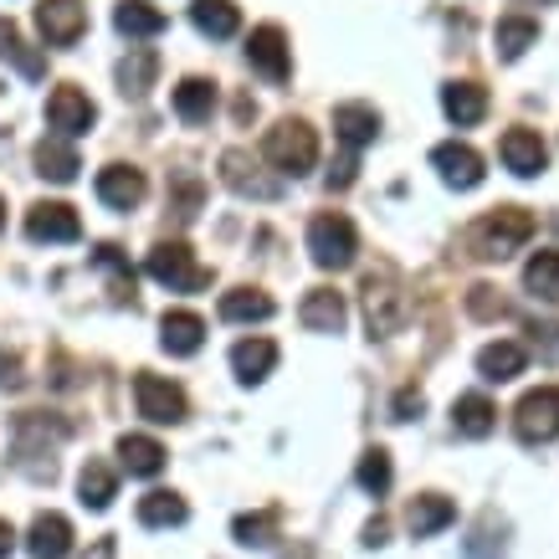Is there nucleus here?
Segmentation results:
<instances>
[{
	"label": "nucleus",
	"instance_id": "44",
	"mask_svg": "<svg viewBox=\"0 0 559 559\" xmlns=\"http://www.w3.org/2000/svg\"><path fill=\"white\" fill-rule=\"evenodd\" d=\"M349 180H355V154H344L340 170H329V190H344Z\"/></svg>",
	"mask_w": 559,
	"mask_h": 559
},
{
	"label": "nucleus",
	"instance_id": "13",
	"mask_svg": "<svg viewBox=\"0 0 559 559\" xmlns=\"http://www.w3.org/2000/svg\"><path fill=\"white\" fill-rule=\"evenodd\" d=\"M431 165H437V175L447 180V186H457V190H473L483 186V154L473 150V144H437L431 150Z\"/></svg>",
	"mask_w": 559,
	"mask_h": 559
},
{
	"label": "nucleus",
	"instance_id": "47",
	"mask_svg": "<svg viewBox=\"0 0 559 559\" xmlns=\"http://www.w3.org/2000/svg\"><path fill=\"white\" fill-rule=\"evenodd\" d=\"M87 559H114V539H98V544H93V555H87Z\"/></svg>",
	"mask_w": 559,
	"mask_h": 559
},
{
	"label": "nucleus",
	"instance_id": "3",
	"mask_svg": "<svg viewBox=\"0 0 559 559\" xmlns=\"http://www.w3.org/2000/svg\"><path fill=\"white\" fill-rule=\"evenodd\" d=\"M262 154H267L272 165L283 175H308L313 165H319V139H313V129H308L304 119H283L267 129V144H262Z\"/></svg>",
	"mask_w": 559,
	"mask_h": 559
},
{
	"label": "nucleus",
	"instance_id": "9",
	"mask_svg": "<svg viewBox=\"0 0 559 559\" xmlns=\"http://www.w3.org/2000/svg\"><path fill=\"white\" fill-rule=\"evenodd\" d=\"M93 119H98V108L87 103V93L83 87H57L47 98V123L57 129V134H68V139H78V134H87L93 129Z\"/></svg>",
	"mask_w": 559,
	"mask_h": 559
},
{
	"label": "nucleus",
	"instance_id": "31",
	"mask_svg": "<svg viewBox=\"0 0 559 559\" xmlns=\"http://www.w3.org/2000/svg\"><path fill=\"white\" fill-rule=\"evenodd\" d=\"M114 26H119L123 36H159L165 26H170V21H165V11H154L150 0H119Z\"/></svg>",
	"mask_w": 559,
	"mask_h": 559
},
{
	"label": "nucleus",
	"instance_id": "4",
	"mask_svg": "<svg viewBox=\"0 0 559 559\" xmlns=\"http://www.w3.org/2000/svg\"><path fill=\"white\" fill-rule=\"evenodd\" d=\"M308 252H313V262H319L323 272L349 267L359 252V237H355V226H349V216L323 211V216L308 221Z\"/></svg>",
	"mask_w": 559,
	"mask_h": 559
},
{
	"label": "nucleus",
	"instance_id": "25",
	"mask_svg": "<svg viewBox=\"0 0 559 559\" xmlns=\"http://www.w3.org/2000/svg\"><path fill=\"white\" fill-rule=\"evenodd\" d=\"M119 462L129 477H159L165 473V447L154 437H119Z\"/></svg>",
	"mask_w": 559,
	"mask_h": 559
},
{
	"label": "nucleus",
	"instance_id": "15",
	"mask_svg": "<svg viewBox=\"0 0 559 559\" xmlns=\"http://www.w3.org/2000/svg\"><path fill=\"white\" fill-rule=\"evenodd\" d=\"M98 201L114 205V211H134L144 201V175L129 170V165H108L98 170Z\"/></svg>",
	"mask_w": 559,
	"mask_h": 559
},
{
	"label": "nucleus",
	"instance_id": "28",
	"mask_svg": "<svg viewBox=\"0 0 559 559\" xmlns=\"http://www.w3.org/2000/svg\"><path fill=\"white\" fill-rule=\"evenodd\" d=\"M154 78H159V57H154L150 47H134L119 62V93L123 98H144V93L154 87Z\"/></svg>",
	"mask_w": 559,
	"mask_h": 559
},
{
	"label": "nucleus",
	"instance_id": "39",
	"mask_svg": "<svg viewBox=\"0 0 559 559\" xmlns=\"http://www.w3.org/2000/svg\"><path fill=\"white\" fill-rule=\"evenodd\" d=\"M359 488L374 492V498H385V492H390V452L370 447V452L359 457Z\"/></svg>",
	"mask_w": 559,
	"mask_h": 559
},
{
	"label": "nucleus",
	"instance_id": "20",
	"mask_svg": "<svg viewBox=\"0 0 559 559\" xmlns=\"http://www.w3.org/2000/svg\"><path fill=\"white\" fill-rule=\"evenodd\" d=\"M78 170H83V159H78L72 144H62V139H41V144H36V175H41V180H51V186H72Z\"/></svg>",
	"mask_w": 559,
	"mask_h": 559
},
{
	"label": "nucleus",
	"instance_id": "46",
	"mask_svg": "<svg viewBox=\"0 0 559 559\" xmlns=\"http://www.w3.org/2000/svg\"><path fill=\"white\" fill-rule=\"evenodd\" d=\"M11 549H16V528L0 519V559H11Z\"/></svg>",
	"mask_w": 559,
	"mask_h": 559
},
{
	"label": "nucleus",
	"instance_id": "30",
	"mask_svg": "<svg viewBox=\"0 0 559 559\" xmlns=\"http://www.w3.org/2000/svg\"><path fill=\"white\" fill-rule=\"evenodd\" d=\"M452 426H457L462 437H488L492 426H498V406H492L488 395H457V406H452Z\"/></svg>",
	"mask_w": 559,
	"mask_h": 559
},
{
	"label": "nucleus",
	"instance_id": "19",
	"mask_svg": "<svg viewBox=\"0 0 559 559\" xmlns=\"http://www.w3.org/2000/svg\"><path fill=\"white\" fill-rule=\"evenodd\" d=\"M159 344H165L170 355H195V349L205 344V323H201V313H186V308L165 313V319H159Z\"/></svg>",
	"mask_w": 559,
	"mask_h": 559
},
{
	"label": "nucleus",
	"instance_id": "21",
	"mask_svg": "<svg viewBox=\"0 0 559 559\" xmlns=\"http://www.w3.org/2000/svg\"><path fill=\"white\" fill-rule=\"evenodd\" d=\"M441 108H447V119L457 123V129H473L488 114V93L477 83H447L441 87Z\"/></svg>",
	"mask_w": 559,
	"mask_h": 559
},
{
	"label": "nucleus",
	"instance_id": "37",
	"mask_svg": "<svg viewBox=\"0 0 559 559\" xmlns=\"http://www.w3.org/2000/svg\"><path fill=\"white\" fill-rule=\"evenodd\" d=\"M231 534H237V544H247V549H267V544L277 539V509L241 513L237 524H231Z\"/></svg>",
	"mask_w": 559,
	"mask_h": 559
},
{
	"label": "nucleus",
	"instance_id": "6",
	"mask_svg": "<svg viewBox=\"0 0 559 559\" xmlns=\"http://www.w3.org/2000/svg\"><path fill=\"white\" fill-rule=\"evenodd\" d=\"M134 401H139V416L154 426H180L186 421V390L170 385V380H159V374H134Z\"/></svg>",
	"mask_w": 559,
	"mask_h": 559
},
{
	"label": "nucleus",
	"instance_id": "38",
	"mask_svg": "<svg viewBox=\"0 0 559 559\" xmlns=\"http://www.w3.org/2000/svg\"><path fill=\"white\" fill-rule=\"evenodd\" d=\"M0 57H11L26 78H41V72H47V62H41L36 51H26V41L16 36V26H11V21H0Z\"/></svg>",
	"mask_w": 559,
	"mask_h": 559
},
{
	"label": "nucleus",
	"instance_id": "8",
	"mask_svg": "<svg viewBox=\"0 0 559 559\" xmlns=\"http://www.w3.org/2000/svg\"><path fill=\"white\" fill-rule=\"evenodd\" d=\"M36 26L47 47H72L87 32V5L83 0H41L36 5Z\"/></svg>",
	"mask_w": 559,
	"mask_h": 559
},
{
	"label": "nucleus",
	"instance_id": "24",
	"mask_svg": "<svg viewBox=\"0 0 559 559\" xmlns=\"http://www.w3.org/2000/svg\"><path fill=\"white\" fill-rule=\"evenodd\" d=\"M524 365H528L524 344H513V340H498L477 355V374L492 380V385H503V380H513V374H524Z\"/></svg>",
	"mask_w": 559,
	"mask_h": 559
},
{
	"label": "nucleus",
	"instance_id": "5",
	"mask_svg": "<svg viewBox=\"0 0 559 559\" xmlns=\"http://www.w3.org/2000/svg\"><path fill=\"white\" fill-rule=\"evenodd\" d=\"M144 267H150L154 283H165L170 293H195V288H205V283H211V272L190 262L186 241H154V252H150V262H144Z\"/></svg>",
	"mask_w": 559,
	"mask_h": 559
},
{
	"label": "nucleus",
	"instance_id": "41",
	"mask_svg": "<svg viewBox=\"0 0 559 559\" xmlns=\"http://www.w3.org/2000/svg\"><path fill=\"white\" fill-rule=\"evenodd\" d=\"M21 385H26V374H21V355L0 349V390H21Z\"/></svg>",
	"mask_w": 559,
	"mask_h": 559
},
{
	"label": "nucleus",
	"instance_id": "48",
	"mask_svg": "<svg viewBox=\"0 0 559 559\" xmlns=\"http://www.w3.org/2000/svg\"><path fill=\"white\" fill-rule=\"evenodd\" d=\"M0 226H5V201H0Z\"/></svg>",
	"mask_w": 559,
	"mask_h": 559
},
{
	"label": "nucleus",
	"instance_id": "27",
	"mask_svg": "<svg viewBox=\"0 0 559 559\" xmlns=\"http://www.w3.org/2000/svg\"><path fill=\"white\" fill-rule=\"evenodd\" d=\"M190 21H195V32L211 36V41H226V36H237V26H241L231 0H195V5H190Z\"/></svg>",
	"mask_w": 559,
	"mask_h": 559
},
{
	"label": "nucleus",
	"instance_id": "36",
	"mask_svg": "<svg viewBox=\"0 0 559 559\" xmlns=\"http://www.w3.org/2000/svg\"><path fill=\"white\" fill-rule=\"evenodd\" d=\"M93 262L114 277V298H119V304H134V267H129V257H123L114 241H103L98 252H93Z\"/></svg>",
	"mask_w": 559,
	"mask_h": 559
},
{
	"label": "nucleus",
	"instance_id": "16",
	"mask_svg": "<svg viewBox=\"0 0 559 559\" xmlns=\"http://www.w3.org/2000/svg\"><path fill=\"white\" fill-rule=\"evenodd\" d=\"M334 134L349 144V154H359L380 134V114H374L370 103H344V108H334Z\"/></svg>",
	"mask_w": 559,
	"mask_h": 559
},
{
	"label": "nucleus",
	"instance_id": "32",
	"mask_svg": "<svg viewBox=\"0 0 559 559\" xmlns=\"http://www.w3.org/2000/svg\"><path fill=\"white\" fill-rule=\"evenodd\" d=\"M221 319L226 323H262V319H272V298L257 288H231L221 298Z\"/></svg>",
	"mask_w": 559,
	"mask_h": 559
},
{
	"label": "nucleus",
	"instance_id": "29",
	"mask_svg": "<svg viewBox=\"0 0 559 559\" xmlns=\"http://www.w3.org/2000/svg\"><path fill=\"white\" fill-rule=\"evenodd\" d=\"M175 114L186 123H205L216 114V83L211 78H186V83L175 87Z\"/></svg>",
	"mask_w": 559,
	"mask_h": 559
},
{
	"label": "nucleus",
	"instance_id": "35",
	"mask_svg": "<svg viewBox=\"0 0 559 559\" xmlns=\"http://www.w3.org/2000/svg\"><path fill=\"white\" fill-rule=\"evenodd\" d=\"M539 41V26L528 16H509V21H498V57L503 62H519L528 47Z\"/></svg>",
	"mask_w": 559,
	"mask_h": 559
},
{
	"label": "nucleus",
	"instance_id": "22",
	"mask_svg": "<svg viewBox=\"0 0 559 559\" xmlns=\"http://www.w3.org/2000/svg\"><path fill=\"white\" fill-rule=\"evenodd\" d=\"M272 365H277V344L272 340H241L231 349V370H237L241 385H262L272 374Z\"/></svg>",
	"mask_w": 559,
	"mask_h": 559
},
{
	"label": "nucleus",
	"instance_id": "10",
	"mask_svg": "<svg viewBox=\"0 0 559 559\" xmlns=\"http://www.w3.org/2000/svg\"><path fill=\"white\" fill-rule=\"evenodd\" d=\"M247 62H252L262 78H272V83H288L293 57H288V36H283V26H257L252 41H247Z\"/></svg>",
	"mask_w": 559,
	"mask_h": 559
},
{
	"label": "nucleus",
	"instance_id": "14",
	"mask_svg": "<svg viewBox=\"0 0 559 559\" xmlns=\"http://www.w3.org/2000/svg\"><path fill=\"white\" fill-rule=\"evenodd\" d=\"M26 555L32 559H68L72 555V524L62 513H36L32 534H26Z\"/></svg>",
	"mask_w": 559,
	"mask_h": 559
},
{
	"label": "nucleus",
	"instance_id": "17",
	"mask_svg": "<svg viewBox=\"0 0 559 559\" xmlns=\"http://www.w3.org/2000/svg\"><path fill=\"white\" fill-rule=\"evenodd\" d=\"M298 319H304V329H313V334H340L344 319H349V308H344V298L334 288H313L304 298V308H298Z\"/></svg>",
	"mask_w": 559,
	"mask_h": 559
},
{
	"label": "nucleus",
	"instance_id": "7",
	"mask_svg": "<svg viewBox=\"0 0 559 559\" xmlns=\"http://www.w3.org/2000/svg\"><path fill=\"white\" fill-rule=\"evenodd\" d=\"M513 426L524 441H555L559 437V390L544 385V390H528L519 411H513Z\"/></svg>",
	"mask_w": 559,
	"mask_h": 559
},
{
	"label": "nucleus",
	"instance_id": "12",
	"mask_svg": "<svg viewBox=\"0 0 559 559\" xmlns=\"http://www.w3.org/2000/svg\"><path fill=\"white\" fill-rule=\"evenodd\" d=\"M221 180L237 190V195H257V201H277V195H283V180L262 175L241 150H226V154H221Z\"/></svg>",
	"mask_w": 559,
	"mask_h": 559
},
{
	"label": "nucleus",
	"instance_id": "2",
	"mask_svg": "<svg viewBox=\"0 0 559 559\" xmlns=\"http://www.w3.org/2000/svg\"><path fill=\"white\" fill-rule=\"evenodd\" d=\"M411 319V304L401 283H395V272L380 267V272H365V323H370L374 340H390V334H401V323Z\"/></svg>",
	"mask_w": 559,
	"mask_h": 559
},
{
	"label": "nucleus",
	"instance_id": "42",
	"mask_svg": "<svg viewBox=\"0 0 559 559\" xmlns=\"http://www.w3.org/2000/svg\"><path fill=\"white\" fill-rule=\"evenodd\" d=\"M175 186H180V201H175V216H180V221H190V216H195V205H201V186H195V180H175Z\"/></svg>",
	"mask_w": 559,
	"mask_h": 559
},
{
	"label": "nucleus",
	"instance_id": "34",
	"mask_svg": "<svg viewBox=\"0 0 559 559\" xmlns=\"http://www.w3.org/2000/svg\"><path fill=\"white\" fill-rule=\"evenodd\" d=\"M524 288L544 304H559V252H534V262L524 267Z\"/></svg>",
	"mask_w": 559,
	"mask_h": 559
},
{
	"label": "nucleus",
	"instance_id": "18",
	"mask_svg": "<svg viewBox=\"0 0 559 559\" xmlns=\"http://www.w3.org/2000/svg\"><path fill=\"white\" fill-rule=\"evenodd\" d=\"M498 150H503V165H509L513 175H524V180L528 175H539L544 159H549V154H544V139L534 134V129H509Z\"/></svg>",
	"mask_w": 559,
	"mask_h": 559
},
{
	"label": "nucleus",
	"instance_id": "11",
	"mask_svg": "<svg viewBox=\"0 0 559 559\" xmlns=\"http://www.w3.org/2000/svg\"><path fill=\"white\" fill-rule=\"evenodd\" d=\"M26 237L32 241H78L83 237V221H78V211L62 201H41L26 211Z\"/></svg>",
	"mask_w": 559,
	"mask_h": 559
},
{
	"label": "nucleus",
	"instance_id": "45",
	"mask_svg": "<svg viewBox=\"0 0 559 559\" xmlns=\"http://www.w3.org/2000/svg\"><path fill=\"white\" fill-rule=\"evenodd\" d=\"M385 539H390V524H385V519H370V524H365V544H370V549H380Z\"/></svg>",
	"mask_w": 559,
	"mask_h": 559
},
{
	"label": "nucleus",
	"instance_id": "23",
	"mask_svg": "<svg viewBox=\"0 0 559 559\" xmlns=\"http://www.w3.org/2000/svg\"><path fill=\"white\" fill-rule=\"evenodd\" d=\"M452 519H457V503H452V498H441V492H421V498L411 503V513H406V524H411V534H416V539L441 534Z\"/></svg>",
	"mask_w": 559,
	"mask_h": 559
},
{
	"label": "nucleus",
	"instance_id": "26",
	"mask_svg": "<svg viewBox=\"0 0 559 559\" xmlns=\"http://www.w3.org/2000/svg\"><path fill=\"white\" fill-rule=\"evenodd\" d=\"M190 509H186V498L180 492H165V488H154L139 498V524L144 528H175V524H186Z\"/></svg>",
	"mask_w": 559,
	"mask_h": 559
},
{
	"label": "nucleus",
	"instance_id": "40",
	"mask_svg": "<svg viewBox=\"0 0 559 559\" xmlns=\"http://www.w3.org/2000/svg\"><path fill=\"white\" fill-rule=\"evenodd\" d=\"M467 308H473L477 319H492V313H503V304L492 298V288H488V283H477V288L467 293Z\"/></svg>",
	"mask_w": 559,
	"mask_h": 559
},
{
	"label": "nucleus",
	"instance_id": "43",
	"mask_svg": "<svg viewBox=\"0 0 559 559\" xmlns=\"http://www.w3.org/2000/svg\"><path fill=\"white\" fill-rule=\"evenodd\" d=\"M416 411H421V390H401L395 395V421H411Z\"/></svg>",
	"mask_w": 559,
	"mask_h": 559
},
{
	"label": "nucleus",
	"instance_id": "1",
	"mask_svg": "<svg viewBox=\"0 0 559 559\" xmlns=\"http://www.w3.org/2000/svg\"><path fill=\"white\" fill-rule=\"evenodd\" d=\"M528 237H534V216L519 211V205H503V211H492V216L477 221L473 237H467V247H473V257L503 262V257H513Z\"/></svg>",
	"mask_w": 559,
	"mask_h": 559
},
{
	"label": "nucleus",
	"instance_id": "33",
	"mask_svg": "<svg viewBox=\"0 0 559 559\" xmlns=\"http://www.w3.org/2000/svg\"><path fill=\"white\" fill-rule=\"evenodd\" d=\"M78 492H83L87 509L103 513L108 503H114V492H119V477H114V467H108V462H87L83 477H78Z\"/></svg>",
	"mask_w": 559,
	"mask_h": 559
}]
</instances>
